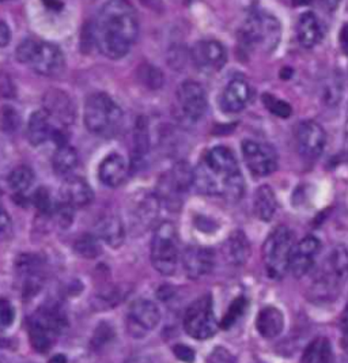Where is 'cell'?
I'll return each mask as SVG.
<instances>
[{
	"label": "cell",
	"instance_id": "cell-1",
	"mask_svg": "<svg viewBox=\"0 0 348 363\" xmlns=\"http://www.w3.org/2000/svg\"><path fill=\"white\" fill-rule=\"evenodd\" d=\"M137 16L130 0H108L96 22V43L108 59H123L137 38Z\"/></svg>",
	"mask_w": 348,
	"mask_h": 363
},
{
	"label": "cell",
	"instance_id": "cell-2",
	"mask_svg": "<svg viewBox=\"0 0 348 363\" xmlns=\"http://www.w3.org/2000/svg\"><path fill=\"white\" fill-rule=\"evenodd\" d=\"M193 185L203 195H219L232 201H238L245 192V182L237 158L225 146L207 151L195 170Z\"/></svg>",
	"mask_w": 348,
	"mask_h": 363
},
{
	"label": "cell",
	"instance_id": "cell-3",
	"mask_svg": "<svg viewBox=\"0 0 348 363\" xmlns=\"http://www.w3.org/2000/svg\"><path fill=\"white\" fill-rule=\"evenodd\" d=\"M346 279H348V249L344 245H337L331 249L318 268L310 293L317 301L328 302L339 294Z\"/></svg>",
	"mask_w": 348,
	"mask_h": 363
},
{
	"label": "cell",
	"instance_id": "cell-4",
	"mask_svg": "<svg viewBox=\"0 0 348 363\" xmlns=\"http://www.w3.org/2000/svg\"><path fill=\"white\" fill-rule=\"evenodd\" d=\"M86 128L97 136L113 138L120 133L124 121L121 108L105 93L89 96L84 104Z\"/></svg>",
	"mask_w": 348,
	"mask_h": 363
},
{
	"label": "cell",
	"instance_id": "cell-5",
	"mask_svg": "<svg viewBox=\"0 0 348 363\" xmlns=\"http://www.w3.org/2000/svg\"><path fill=\"white\" fill-rule=\"evenodd\" d=\"M16 56L19 63L32 67L34 72L43 77H59L66 68V59L62 50L45 41L25 40L19 44Z\"/></svg>",
	"mask_w": 348,
	"mask_h": 363
},
{
	"label": "cell",
	"instance_id": "cell-6",
	"mask_svg": "<svg viewBox=\"0 0 348 363\" xmlns=\"http://www.w3.org/2000/svg\"><path fill=\"white\" fill-rule=\"evenodd\" d=\"M66 317L56 306H43L29 318L28 330L35 351H50L59 335L66 328Z\"/></svg>",
	"mask_w": 348,
	"mask_h": 363
},
{
	"label": "cell",
	"instance_id": "cell-7",
	"mask_svg": "<svg viewBox=\"0 0 348 363\" xmlns=\"http://www.w3.org/2000/svg\"><path fill=\"white\" fill-rule=\"evenodd\" d=\"M294 249V235L287 226H278L266 237L263 245V262L272 279H282L290 269V259Z\"/></svg>",
	"mask_w": 348,
	"mask_h": 363
},
{
	"label": "cell",
	"instance_id": "cell-8",
	"mask_svg": "<svg viewBox=\"0 0 348 363\" xmlns=\"http://www.w3.org/2000/svg\"><path fill=\"white\" fill-rule=\"evenodd\" d=\"M151 263L164 277L176 272L179 265V241L172 222H162L157 226L151 241Z\"/></svg>",
	"mask_w": 348,
	"mask_h": 363
},
{
	"label": "cell",
	"instance_id": "cell-9",
	"mask_svg": "<svg viewBox=\"0 0 348 363\" xmlns=\"http://www.w3.org/2000/svg\"><path fill=\"white\" fill-rule=\"evenodd\" d=\"M281 34L279 21L266 13H254L241 30V37L248 47H259L266 52H272L278 47Z\"/></svg>",
	"mask_w": 348,
	"mask_h": 363
},
{
	"label": "cell",
	"instance_id": "cell-10",
	"mask_svg": "<svg viewBox=\"0 0 348 363\" xmlns=\"http://www.w3.org/2000/svg\"><path fill=\"white\" fill-rule=\"evenodd\" d=\"M184 328L191 337L196 340H206L215 335L218 323L210 296L196 299L186 309L184 315Z\"/></svg>",
	"mask_w": 348,
	"mask_h": 363
},
{
	"label": "cell",
	"instance_id": "cell-11",
	"mask_svg": "<svg viewBox=\"0 0 348 363\" xmlns=\"http://www.w3.org/2000/svg\"><path fill=\"white\" fill-rule=\"evenodd\" d=\"M195 170L191 169L188 162L181 161L166 174L161 182V192L158 196L172 210L179 208L181 204V196L193 184Z\"/></svg>",
	"mask_w": 348,
	"mask_h": 363
},
{
	"label": "cell",
	"instance_id": "cell-12",
	"mask_svg": "<svg viewBox=\"0 0 348 363\" xmlns=\"http://www.w3.org/2000/svg\"><path fill=\"white\" fill-rule=\"evenodd\" d=\"M159 321L161 312L158 306L149 299H137L128 309L125 325L133 337L142 339L155 330Z\"/></svg>",
	"mask_w": 348,
	"mask_h": 363
},
{
	"label": "cell",
	"instance_id": "cell-13",
	"mask_svg": "<svg viewBox=\"0 0 348 363\" xmlns=\"http://www.w3.org/2000/svg\"><path fill=\"white\" fill-rule=\"evenodd\" d=\"M242 155L250 173L256 177H266L278 169V154L272 146L266 143L244 140Z\"/></svg>",
	"mask_w": 348,
	"mask_h": 363
},
{
	"label": "cell",
	"instance_id": "cell-14",
	"mask_svg": "<svg viewBox=\"0 0 348 363\" xmlns=\"http://www.w3.org/2000/svg\"><path fill=\"white\" fill-rule=\"evenodd\" d=\"M296 139L299 155L306 161H315L320 158L327 145V133L313 120L299 123Z\"/></svg>",
	"mask_w": 348,
	"mask_h": 363
},
{
	"label": "cell",
	"instance_id": "cell-15",
	"mask_svg": "<svg viewBox=\"0 0 348 363\" xmlns=\"http://www.w3.org/2000/svg\"><path fill=\"white\" fill-rule=\"evenodd\" d=\"M177 102L184 116L191 121L200 120L208 106L206 90L195 81H185L179 86Z\"/></svg>",
	"mask_w": 348,
	"mask_h": 363
},
{
	"label": "cell",
	"instance_id": "cell-16",
	"mask_svg": "<svg viewBox=\"0 0 348 363\" xmlns=\"http://www.w3.org/2000/svg\"><path fill=\"white\" fill-rule=\"evenodd\" d=\"M191 57L200 71L215 72L226 65L228 52L219 41L203 40L193 45Z\"/></svg>",
	"mask_w": 348,
	"mask_h": 363
},
{
	"label": "cell",
	"instance_id": "cell-17",
	"mask_svg": "<svg viewBox=\"0 0 348 363\" xmlns=\"http://www.w3.org/2000/svg\"><path fill=\"white\" fill-rule=\"evenodd\" d=\"M320 249L321 244L313 235L305 237L294 245L290 259V271L296 278L305 277L315 267V257Z\"/></svg>",
	"mask_w": 348,
	"mask_h": 363
},
{
	"label": "cell",
	"instance_id": "cell-18",
	"mask_svg": "<svg viewBox=\"0 0 348 363\" xmlns=\"http://www.w3.org/2000/svg\"><path fill=\"white\" fill-rule=\"evenodd\" d=\"M161 203L162 201L158 195H146L136 203L131 213L130 223V229L133 235L145 234L151 226H154L159 214Z\"/></svg>",
	"mask_w": 348,
	"mask_h": 363
},
{
	"label": "cell",
	"instance_id": "cell-19",
	"mask_svg": "<svg viewBox=\"0 0 348 363\" xmlns=\"http://www.w3.org/2000/svg\"><path fill=\"white\" fill-rule=\"evenodd\" d=\"M215 264L214 250L204 247H189L183 253V265L191 279H200L208 275Z\"/></svg>",
	"mask_w": 348,
	"mask_h": 363
},
{
	"label": "cell",
	"instance_id": "cell-20",
	"mask_svg": "<svg viewBox=\"0 0 348 363\" xmlns=\"http://www.w3.org/2000/svg\"><path fill=\"white\" fill-rule=\"evenodd\" d=\"M44 111L52 120L63 125H71L75 121L77 112L72 99L62 90H50L43 99Z\"/></svg>",
	"mask_w": 348,
	"mask_h": 363
},
{
	"label": "cell",
	"instance_id": "cell-21",
	"mask_svg": "<svg viewBox=\"0 0 348 363\" xmlns=\"http://www.w3.org/2000/svg\"><path fill=\"white\" fill-rule=\"evenodd\" d=\"M250 99V87L242 78H235L225 87L220 96V108L226 113L241 112Z\"/></svg>",
	"mask_w": 348,
	"mask_h": 363
},
{
	"label": "cell",
	"instance_id": "cell-22",
	"mask_svg": "<svg viewBox=\"0 0 348 363\" xmlns=\"http://www.w3.org/2000/svg\"><path fill=\"white\" fill-rule=\"evenodd\" d=\"M18 269L22 278L23 284V294L25 297H32L37 294V291L43 287L44 283V274H43V265L38 260V257L33 256H25L19 260Z\"/></svg>",
	"mask_w": 348,
	"mask_h": 363
},
{
	"label": "cell",
	"instance_id": "cell-23",
	"mask_svg": "<svg viewBox=\"0 0 348 363\" xmlns=\"http://www.w3.org/2000/svg\"><path fill=\"white\" fill-rule=\"evenodd\" d=\"M96 231L101 241H103L111 248H118L124 244L125 228L117 215H102L96 225Z\"/></svg>",
	"mask_w": 348,
	"mask_h": 363
},
{
	"label": "cell",
	"instance_id": "cell-24",
	"mask_svg": "<svg viewBox=\"0 0 348 363\" xmlns=\"http://www.w3.org/2000/svg\"><path fill=\"white\" fill-rule=\"evenodd\" d=\"M94 199V192L89 182L81 177H71L62 189V201L72 206L75 210L89 206Z\"/></svg>",
	"mask_w": 348,
	"mask_h": 363
},
{
	"label": "cell",
	"instance_id": "cell-25",
	"mask_svg": "<svg viewBox=\"0 0 348 363\" xmlns=\"http://www.w3.org/2000/svg\"><path fill=\"white\" fill-rule=\"evenodd\" d=\"M127 164L125 160L120 154H109L102 162L99 169V177L101 182L106 186L115 188L118 186L127 177Z\"/></svg>",
	"mask_w": 348,
	"mask_h": 363
},
{
	"label": "cell",
	"instance_id": "cell-26",
	"mask_svg": "<svg viewBox=\"0 0 348 363\" xmlns=\"http://www.w3.org/2000/svg\"><path fill=\"white\" fill-rule=\"evenodd\" d=\"M322 26L312 11L303 13L297 23V38L299 44L306 48H315V45L322 40Z\"/></svg>",
	"mask_w": 348,
	"mask_h": 363
},
{
	"label": "cell",
	"instance_id": "cell-27",
	"mask_svg": "<svg viewBox=\"0 0 348 363\" xmlns=\"http://www.w3.org/2000/svg\"><path fill=\"white\" fill-rule=\"evenodd\" d=\"M52 121L53 120L44 109L37 111L30 116L26 135H28V140L33 146H40L48 139H52V135L55 133V127L52 125Z\"/></svg>",
	"mask_w": 348,
	"mask_h": 363
},
{
	"label": "cell",
	"instance_id": "cell-28",
	"mask_svg": "<svg viewBox=\"0 0 348 363\" xmlns=\"http://www.w3.org/2000/svg\"><path fill=\"white\" fill-rule=\"evenodd\" d=\"M256 328L263 337H276L278 335L282 333L284 328V317L282 312L274 306H266L262 309L256 318Z\"/></svg>",
	"mask_w": 348,
	"mask_h": 363
},
{
	"label": "cell",
	"instance_id": "cell-29",
	"mask_svg": "<svg viewBox=\"0 0 348 363\" xmlns=\"http://www.w3.org/2000/svg\"><path fill=\"white\" fill-rule=\"evenodd\" d=\"M133 150V167L137 169L145 162L150 150L149 120L145 116H140L135 123Z\"/></svg>",
	"mask_w": 348,
	"mask_h": 363
},
{
	"label": "cell",
	"instance_id": "cell-30",
	"mask_svg": "<svg viewBox=\"0 0 348 363\" xmlns=\"http://www.w3.org/2000/svg\"><path fill=\"white\" fill-rule=\"evenodd\" d=\"M253 208H254V214L260 220L269 222L274 218V215L276 214V210H278V200L271 186L262 185L256 189Z\"/></svg>",
	"mask_w": 348,
	"mask_h": 363
},
{
	"label": "cell",
	"instance_id": "cell-31",
	"mask_svg": "<svg viewBox=\"0 0 348 363\" xmlns=\"http://www.w3.org/2000/svg\"><path fill=\"white\" fill-rule=\"evenodd\" d=\"M226 253L232 264H244L250 255V244L242 231H234L226 242Z\"/></svg>",
	"mask_w": 348,
	"mask_h": 363
},
{
	"label": "cell",
	"instance_id": "cell-32",
	"mask_svg": "<svg viewBox=\"0 0 348 363\" xmlns=\"http://www.w3.org/2000/svg\"><path fill=\"white\" fill-rule=\"evenodd\" d=\"M52 165H53V170L57 176H62V177L69 176L75 170V167L78 166V152H77V150L68 146V145L59 146V149L53 155Z\"/></svg>",
	"mask_w": 348,
	"mask_h": 363
},
{
	"label": "cell",
	"instance_id": "cell-33",
	"mask_svg": "<svg viewBox=\"0 0 348 363\" xmlns=\"http://www.w3.org/2000/svg\"><path fill=\"white\" fill-rule=\"evenodd\" d=\"M302 363H335L330 342L324 337L315 339L303 352Z\"/></svg>",
	"mask_w": 348,
	"mask_h": 363
},
{
	"label": "cell",
	"instance_id": "cell-34",
	"mask_svg": "<svg viewBox=\"0 0 348 363\" xmlns=\"http://www.w3.org/2000/svg\"><path fill=\"white\" fill-rule=\"evenodd\" d=\"M34 182L33 170L26 165H21L16 167L9 177V185L11 186V189L17 194L22 195L26 191H29L32 188Z\"/></svg>",
	"mask_w": 348,
	"mask_h": 363
},
{
	"label": "cell",
	"instance_id": "cell-35",
	"mask_svg": "<svg viewBox=\"0 0 348 363\" xmlns=\"http://www.w3.org/2000/svg\"><path fill=\"white\" fill-rule=\"evenodd\" d=\"M137 79L145 87L150 90H158L164 86L165 77L159 68L152 65L145 63L137 68Z\"/></svg>",
	"mask_w": 348,
	"mask_h": 363
},
{
	"label": "cell",
	"instance_id": "cell-36",
	"mask_svg": "<svg viewBox=\"0 0 348 363\" xmlns=\"http://www.w3.org/2000/svg\"><path fill=\"white\" fill-rule=\"evenodd\" d=\"M74 249L83 259H96L101 255L100 238L94 234L86 233L75 241Z\"/></svg>",
	"mask_w": 348,
	"mask_h": 363
},
{
	"label": "cell",
	"instance_id": "cell-37",
	"mask_svg": "<svg viewBox=\"0 0 348 363\" xmlns=\"http://www.w3.org/2000/svg\"><path fill=\"white\" fill-rule=\"evenodd\" d=\"M263 104L269 113H272L279 118H288L293 115V109L288 102L275 97L274 94H263Z\"/></svg>",
	"mask_w": 348,
	"mask_h": 363
},
{
	"label": "cell",
	"instance_id": "cell-38",
	"mask_svg": "<svg viewBox=\"0 0 348 363\" xmlns=\"http://www.w3.org/2000/svg\"><path fill=\"white\" fill-rule=\"evenodd\" d=\"M19 115L17 111L10 108V106H4L0 109V130L4 133H14L19 127Z\"/></svg>",
	"mask_w": 348,
	"mask_h": 363
},
{
	"label": "cell",
	"instance_id": "cell-39",
	"mask_svg": "<svg viewBox=\"0 0 348 363\" xmlns=\"http://www.w3.org/2000/svg\"><path fill=\"white\" fill-rule=\"evenodd\" d=\"M245 308H247V299L244 297L237 298L230 305L228 313L225 314V317L222 320V327L230 328L232 324L245 312Z\"/></svg>",
	"mask_w": 348,
	"mask_h": 363
},
{
	"label": "cell",
	"instance_id": "cell-40",
	"mask_svg": "<svg viewBox=\"0 0 348 363\" xmlns=\"http://www.w3.org/2000/svg\"><path fill=\"white\" fill-rule=\"evenodd\" d=\"M53 213L56 215V219H57V223L62 226V228H68L71 226V223L74 222V213H75V208L69 204H67L66 201H62L57 203V206L53 208Z\"/></svg>",
	"mask_w": 348,
	"mask_h": 363
},
{
	"label": "cell",
	"instance_id": "cell-41",
	"mask_svg": "<svg viewBox=\"0 0 348 363\" xmlns=\"http://www.w3.org/2000/svg\"><path fill=\"white\" fill-rule=\"evenodd\" d=\"M16 320V311L7 299H0V332L9 330Z\"/></svg>",
	"mask_w": 348,
	"mask_h": 363
},
{
	"label": "cell",
	"instance_id": "cell-42",
	"mask_svg": "<svg viewBox=\"0 0 348 363\" xmlns=\"http://www.w3.org/2000/svg\"><path fill=\"white\" fill-rule=\"evenodd\" d=\"M34 204L37 207V210L43 214L48 215L53 211V206H52V200H50V192L45 188H40L33 196Z\"/></svg>",
	"mask_w": 348,
	"mask_h": 363
},
{
	"label": "cell",
	"instance_id": "cell-43",
	"mask_svg": "<svg viewBox=\"0 0 348 363\" xmlns=\"http://www.w3.org/2000/svg\"><path fill=\"white\" fill-rule=\"evenodd\" d=\"M14 235V228L13 220L9 213L0 207V241L6 242L10 241Z\"/></svg>",
	"mask_w": 348,
	"mask_h": 363
},
{
	"label": "cell",
	"instance_id": "cell-44",
	"mask_svg": "<svg viewBox=\"0 0 348 363\" xmlns=\"http://www.w3.org/2000/svg\"><path fill=\"white\" fill-rule=\"evenodd\" d=\"M112 337H113L112 328L106 323H101L100 327L94 332L91 345L94 348H100V347L105 346Z\"/></svg>",
	"mask_w": 348,
	"mask_h": 363
},
{
	"label": "cell",
	"instance_id": "cell-45",
	"mask_svg": "<svg viewBox=\"0 0 348 363\" xmlns=\"http://www.w3.org/2000/svg\"><path fill=\"white\" fill-rule=\"evenodd\" d=\"M173 352L183 362H195V351L191 347L185 346V345H177L173 348Z\"/></svg>",
	"mask_w": 348,
	"mask_h": 363
},
{
	"label": "cell",
	"instance_id": "cell-46",
	"mask_svg": "<svg viewBox=\"0 0 348 363\" xmlns=\"http://www.w3.org/2000/svg\"><path fill=\"white\" fill-rule=\"evenodd\" d=\"M11 41V30L6 22H0V48H4Z\"/></svg>",
	"mask_w": 348,
	"mask_h": 363
},
{
	"label": "cell",
	"instance_id": "cell-47",
	"mask_svg": "<svg viewBox=\"0 0 348 363\" xmlns=\"http://www.w3.org/2000/svg\"><path fill=\"white\" fill-rule=\"evenodd\" d=\"M211 363H234L232 362V355L226 350H216L215 352L211 355Z\"/></svg>",
	"mask_w": 348,
	"mask_h": 363
},
{
	"label": "cell",
	"instance_id": "cell-48",
	"mask_svg": "<svg viewBox=\"0 0 348 363\" xmlns=\"http://www.w3.org/2000/svg\"><path fill=\"white\" fill-rule=\"evenodd\" d=\"M339 43L343 52L348 56V23H346L342 30H340V35H339Z\"/></svg>",
	"mask_w": 348,
	"mask_h": 363
},
{
	"label": "cell",
	"instance_id": "cell-49",
	"mask_svg": "<svg viewBox=\"0 0 348 363\" xmlns=\"http://www.w3.org/2000/svg\"><path fill=\"white\" fill-rule=\"evenodd\" d=\"M318 1H320L321 7L330 13H333L339 7V3H340V0H318Z\"/></svg>",
	"mask_w": 348,
	"mask_h": 363
},
{
	"label": "cell",
	"instance_id": "cell-50",
	"mask_svg": "<svg viewBox=\"0 0 348 363\" xmlns=\"http://www.w3.org/2000/svg\"><path fill=\"white\" fill-rule=\"evenodd\" d=\"M44 3L52 10H60L62 7V3L59 0H44Z\"/></svg>",
	"mask_w": 348,
	"mask_h": 363
},
{
	"label": "cell",
	"instance_id": "cell-51",
	"mask_svg": "<svg viewBox=\"0 0 348 363\" xmlns=\"http://www.w3.org/2000/svg\"><path fill=\"white\" fill-rule=\"evenodd\" d=\"M342 330L346 335H348V308L342 317Z\"/></svg>",
	"mask_w": 348,
	"mask_h": 363
},
{
	"label": "cell",
	"instance_id": "cell-52",
	"mask_svg": "<svg viewBox=\"0 0 348 363\" xmlns=\"http://www.w3.org/2000/svg\"><path fill=\"white\" fill-rule=\"evenodd\" d=\"M48 363H67V358L64 355H55L50 358Z\"/></svg>",
	"mask_w": 348,
	"mask_h": 363
},
{
	"label": "cell",
	"instance_id": "cell-53",
	"mask_svg": "<svg viewBox=\"0 0 348 363\" xmlns=\"http://www.w3.org/2000/svg\"><path fill=\"white\" fill-rule=\"evenodd\" d=\"M312 0H293V3L296 4V6H306V4H309Z\"/></svg>",
	"mask_w": 348,
	"mask_h": 363
},
{
	"label": "cell",
	"instance_id": "cell-54",
	"mask_svg": "<svg viewBox=\"0 0 348 363\" xmlns=\"http://www.w3.org/2000/svg\"><path fill=\"white\" fill-rule=\"evenodd\" d=\"M0 1H4V0H0Z\"/></svg>",
	"mask_w": 348,
	"mask_h": 363
}]
</instances>
